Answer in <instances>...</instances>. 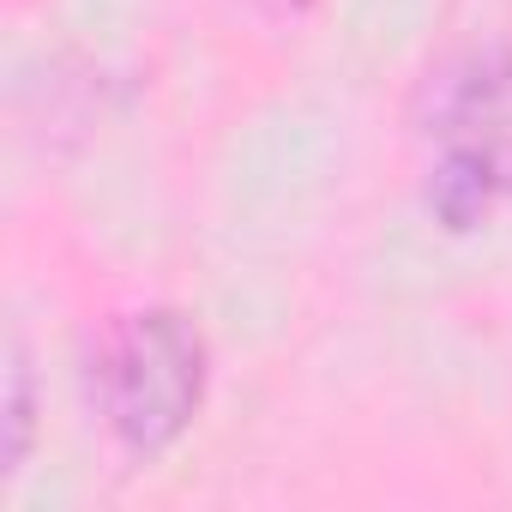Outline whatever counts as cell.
Instances as JSON below:
<instances>
[{
  "label": "cell",
  "mask_w": 512,
  "mask_h": 512,
  "mask_svg": "<svg viewBox=\"0 0 512 512\" xmlns=\"http://www.w3.org/2000/svg\"><path fill=\"white\" fill-rule=\"evenodd\" d=\"M97 398L133 452H163L205 398V344L181 314H133L97 356Z\"/></svg>",
  "instance_id": "6da1fadb"
},
{
  "label": "cell",
  "mask_w": 512,
  "mask_h": 512,
  "mask_svg": "<svg viewBox=\"0 0 512 512\" xmlns=\"http://www.w3.org/2000/svg\"><path fill=\"white\" fill-rule=\"evenodd\" d=\"M446 163H440V211L470 217L500 187H512V73L494 61H476L452 85L446 109Z\"/></svg>",
  "instance_id": "7a4b0ae2"
}]
</instances>
